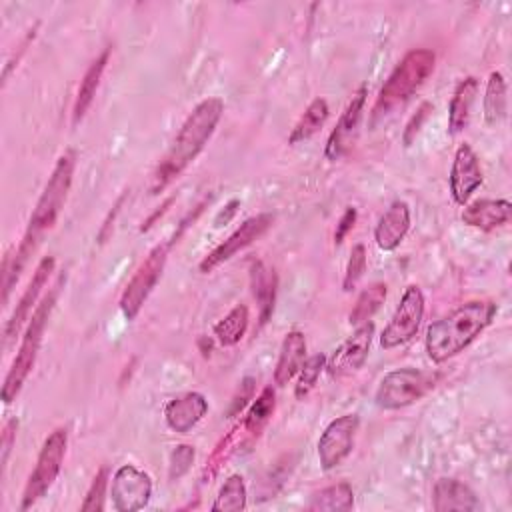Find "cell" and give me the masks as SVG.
<instances>
[{
    "instance_id": "1",
    "label": "cell",
    "mask_w": 512,
    "mask_h": 512,
    "mask_svg": "<svg viewBox=\"0 0 512 512\" xmlns=\"http://www.w3.org/2000/svg\"><path fill=\"white\" fill-rule=\"evenodd\" d=\"M222 114L224 100L218 96L204 98L192 108V112L182 122L170 150L166 152V156L162 158L152 176V194H158L166 186H170L196 160V156L210 142Z\"/></svg>"
},
{
    "instance_id": "2",
    "label": "cell",
    "mask_w": 512,
    "mask_h": 512,
    "mask_svg": "<svg viewBox=\"0 0 512 512\" xmlns=\"http://www.w3.org/2000/svg\"><path fill=\"white\" fill-rule=\"evenodd\" d=\"M498 306L492 300H470L426 328V354L440 364L468 348L494 320Z\"/></svg>"
},
{
    "instance_id": "3",
    "label": "cell",
    "mask_w": 512,
    "mask_h": 512,
    "mask_svg": "<svg viewBox=\"0 0 512 512\" xmlns=\"http://www.w3.org/2000/svg\"><path fill=\"white\" fill-rule=\"evenodd\" d=\"M74 168H76V154L74 150H66L64 154L58 156L52 174L40 194V198L36 200V206L28 218V226L26 232L20 240V246L34 252L40 244V240L44 238V234L56 224L70 186H72V176H74Z\"/></svg>"
},
{
    "instance_id": "4",
    "label": "cell",
    "mask_w": 512,
    "mask_h": 512,
    "mask_svg": "<svg viewBox=\"0 0 512 512\" xmlns=\"http://www.w3.org/2000/svg\"><path fill=\"white\" fill-rule=\"evenodd\" d=\"M64 282V276H60L56 280V284L50 288V292L38 302V306L34 308L30 320H28V326H26V332L20 340V346H18V352L8 368V374L4 378V384H2V400L4 404H10L16 400V396L20 394L26 378L30 376L34 364H36V358H38V350H40V344H42V336H44V330L48 326V320H50V314L54 310V304L58 300V292H60V286Z\"/></svg>"
},
{
    "instance_id": "5",
    "label": "cell",
    "mask_w": 512,
    "mask_h": 512,
    "mask_svg": "<svg viewBox=\"0 0 512 512\" xmlns=\"http://www.w3.org/2000/svg\"><path fill=\"white\" fill-rule=\"evenodd\" d=\"M434 64H436V56L432 50L428 48L408 50L390 72L384 86L380 88V94L372 108V120L376 122L378 118H384L394 108L410 100L414 92H418L420 86L428 80V76L434 72Z\"/></svg>"
},
{
    "instance_id": "6",
    "label": "cell",
    "mask_w": 512,
    "mask_h": 512,
    "mask_svg": "<svg viewBox=\"0 0 512 512\" xmlns=\"http://www.w3.org/2000/svg\"><path fill=\"white\" fill-rule=\"evenodd\" d=\"M66 446H68V430L64 426L52 430L36 458V464L26 480L24 492H22V502L20 510L32 508L54 484V480L60 474L64 456H66Z\"/></svg>"
},
{
    "instance_id": "7",
    "label": "cell",
    "mask_w": 512,
    "mask_h": 512,
    "mask_svg": "<svg viewBox=\"0 0 512 512\" xmlns=\"http://www.w3.org/2000/svg\"><path fill=\"white\" fill-rule=\"evenodd\" d=\"M432 386H434L432 374L412 366L396 368L384 374V378L376 388L374 400H376V406H380L382 410H400L418 402Z\"/></svg>"
},
{
    "instance_id": "8",
    "label": "cell",
    "mask_w": 512,
    "mask_h": 512,
    "mask_svg": "<svg viewBox=\"0 0 512 512\" xmlns=\"http://www.w3.org/2000/svg\"><path fill=\"white\" fill-rule=\"evenodd\" d=\"M172 244L170 242H162L156 244L148 256L140 262V266L134 270L132 278L128 280V284L124 286L122 294H120V312L126 320H134L138 316V312L142 310L144 302L148 300V296L152 294L154 286L158 284L164 266H166V258H168V248Z\"/></svg>"
},
{
    "instance_id": "9",
    "label": "cell",
    "mask_w": 512,
    "mask_h": 512,
    "mask_svg": "<svg viewBox=\"0 0 512 512\" xmlns=\"http://www.w3.org/2000/svg\"><path fill=\"white\" fill-rule=\"evenodd\" d=\"M422 318H424V294L420 286L410 284L404 290L392 318L388 320V324L380 334V346L384 350H392L410 342L418 334Z\"/></svg>"
},
{
    "instance_id": "10",
    "label": "cell",
    "mask_w": 512,
    "mask_h": 512,
    "mask_svg": "<svg viewBox=\"0 0 512 512\" xmlns=\"http://www.w3.org/2000/svg\"><path fill=\"white\" fill-rule=\"evenodd\" d=\"M274 224V216L268 212H260L256 216L246 218L224 242H220L214 250H210L198 264V270L202 274L212 272L232 256H236L240 250L248 248L252 242L262 238Z\"/></svg>"
},
{
    "instance_id": "11",
    "label": "cell",
    "mask_w": 512,
    "mask_h": 512,
    "mask_svg": "<svg viewBox=\"0 0 512 512\" xmlns=\"http://www.w3.org/2000/svg\"><path fill=\"white\" fill-rule=\"evenodd\" d=\"M360 428L358 414H342L328 422L318 438V460L324 470L340 466L352 452Z\"/></svg>"
},
{
    "instance_id": "12",
    "label": "cell",
    "mask_w": 512,
    "mask_h": 512,
    "mask_svg": "<svg viewBox=\"0 0 512 512\" xmlns=\"http://www.w3.org/2000/svg\"><path fill=\"white\" fill-rule=\"evenodd\" d=\"M110 496L112 506L118 512L142 510L150 502L152 480L144 470L136 468L134 464H124L112 476Z\"/></svg>"
},
{
    "instance_id": "13",
    "label": "cell",
    "mask_w": 512,
    "mask_h": 512,
    "mask_svg": "<svg viewBox=\"0 0 512 512\" xmlns=\"http://www.w3.org/2000/svg\"><path fill=\"white\" fill-rule=\"evenodd\" d=\"M372 338H374L372 322L356 326V330L326 360V372L332 378H344L358 372L368 358Z\"/></svg>"
},
{
    "instance_id": "14",
    "label": "cell",
    "mask_w": 512,
    "mask_h": 512,
    "mask_svg": "<svg viewBox=\"0 0 512 512\" xmlns=\"http://www.w3.org/2000/svg\"><path fill=\"white\" fill-rule=\"evenodd\" d=\"M366 94H368V90L362 84L352 94V98L348 100L346 108L342 110L334 130L330 132L326 148H324V156L330 162L340 160L354 146L356 136H358V126H360V120H362V112H364V104H366Z\"/></svg>"
},
{
    "instance_id": "15",
    "label": "cell",
    "mask_w": 512,
    "mask_h": 512,
    "mask_svg": "<svg viewBox=\"0 0 512 512\" xmlns=\"http://www.w3.org/2000/svg\"><path fill=\"white\" fill-rule=\"evenodd\" d=\"M482 168L478 154L470 144H460L456 148L452 166H450V194L452 200L460 206L468 204L470 196L482 186Z\"/></svg>"
},
{
    "instance_id": "16",
    "label": "cell",
    "mask_w": 512,
    "mask_h": 512,
    "mask_svg": "<svg viewBox=\"0 0 512 512\" xmlns=\"http://www.w3.org/2000/svg\"><path fill=\"white\" fill-rule=\"evenodd\" d=\"M54 266H56L54 256H44V258L38 262V266H36V270H34V274H32V278H30V282H28L24 294L20 296V300L16 302V306H14L12 314H10V318L6 320V326H4V340H6V342L12 340V338L20 332V328L24 326L26 320H30L32 308L38 306V304H36V302H38V296L42 294L44 286L48 284V280H50V276H52V272H54Z\"/></svg>"
},
{
    "instance_id": "17",
    "label": "cell",
    "mask_w": 512,
    "mask_h": 512,
    "mask_svg": "<svg viewBox=\"0 0 512 512\" xmlns=\"http://www.w3.org/2000/svg\"><path fill=\"white\" fill-rule=\"evenodd\" d=\"M208 414V400L200 392H184L164 406V420L170 430L188 434Z\"/></svg>"
},
{
    "instance_id": "18",
    "label": "cell",
    "mask_w": 512,
    "mask_h": 512,
    "mask_svg": "<svg viewBox=\"0 0 512 512\" xmlns=\"http://www.w3.org/2000/svg\"><path fill=\"white\" fill-rule=\"evenodd\" d=\"M410 230V206L404 200L392 202L374 228L376 246L384 252L396 250Z\"/></svg>"
},
{
    "instance_id": "19",
    "label": "cell",
    "mask_w": 512,
    "mask_h": 512,
    "mask_svg": "<svg viewBox=\"0 0 512 512\" xmlns=\"http://www.w3.org/2000/svg\"><path fill=\"white\" fill-rule=\"evenodd\" d=\"M510 216H512V204H510V200H504V198L474 200L470 204H464V210L460 214V218L466 226L478 228L484 232H490V230H496V228L508 224Z\"/></svg>"
},
{
    "instance_id": "20",
    "label": "cell",
    "mask_w": 512,
    "mask_h": 512,
    "mask_svg": "<svg viewBox=\"0 0 512 512\" xmlns=\"http://www.w3.org/2000/svg\"><path fill=\"white\" fill-rule=\"evenodd\" d=\"M432 508L436 512H472L480 510L476 494L456 478H440L432 488Z\"/></svg>"
},
{
    "instance_id": "21",
    "label": "cell",
    "mask_w": 512,
    "mask_h": 512,
    "mask_svg": "<svg viewBox=\"0 0 512 512\" xmlns=\"http://www.w3.org/2000/svg\"><path fill=\"white\" fill-rule=\"evenodd\" d=\"M306 362V336L300 330H290L278 352V360L274 366V382L278 386H286Z\"/></svg>"
},
{
    "instance_id": "22",
    "label": "cell",
    "mask_w": 512,
    "mask_h": 512,
    "mask_svg": "<svg viewBox=\"0 0 512 512\" xmlns=\"http://www.w3.org/2000/svg\"><path fill=\"white\" fill-rule=\"evenodd\" d=\"M108 58H110V48H104L94 60L92 64L86 68L82 80H80V86H78V92H76V100H74V106H72V124L76 126L78 122H82V118L86 116L94 96H96V90L100 86V80H102V74L106 70V64H108Z\"/></svg>"
},
{
    "instance_id": "23",
    "label": "cell",
    "mask_w": 512,
    "mask_h": 512,
    "mask_svg": "<svg viewBox=\"0 0 512 512\" xmlns=\"http://www.w3.org/2000/svg\"><path fill=\"white\" fill-rule=\"evenodd\" d=\"M478 94V78L474 76H466L458 82L450 104H448V130L450 134H460L462 130H466L468 122H470V112H472V104L476 100Z\"/></svg>"
},
{
    "instance_id": "24",
    "label": "cell",
    "mask_w": 512,
    "mask_h": 512,
    "mask_svg": "<svg viewBox=\"0 0 512 512\" xmlns=\"http://www.w3.org/2000/svg\"><path fill=\"white\" fill-rule=\"evenodd\" d=\"M250 284H252V294L260 306V324H266L274 312L276 284H278L276 272L258 260L250 268Z\"/></svg>"
},
{
    "instance_id": "25",
    "label": "cell",
    "mask_w": 512,
    "mask_h": 512,
    "mask_svg": "<svg viewBox=\"0 0 512 512\" xmlns=\"http://www.w3.org/2000/svg\"><path fill=\"white\" fill-rule=\"evenodd\" d=\"M508 98H506V80L500 70H492L486 80L484 90V120L488 126H496L506 118Z\"/></svg>"
},
{
    "instance_id": "26",
    "label": "cell",
    "mask_w": 512,
    "mask_h": 512,
    "mask_svg": "<svg viewBox=\"0 0 512 512\" xmlns=\"http://www.w3.org/2000/svg\"><path fill=\"white\" fill-rule=\"evenodd\" d=\"M250 324V310L246 304H236L216 326H214V336L220 346L230 348L236 346Z\"/></svg>"
},
{
    "instance_id": "27",
    "label": "cell",
    "mask_w": 512,
    "mask_h": 512,
    "mask_svg": "<svg viewBox=\"0 0 512 512\" xmlns=\"http://www.w3.org/2000/svg\"><path fill=\"white\" fill-rule=\"evenodd\" d=\"M354 506V490L348 482H338L322 488L308 502V510L316 512H346Z\"/></svg>"
},
{
    "instance_id": "28",
    "label": "cell",
    "mask_w": 512,
    "mask_h": 512,
    "mask_svg": "<svg viewBox=\"0 0 512 512\" xmlns=\"http://www.w3.org/2000/svg\"><path fill=\"white\" fill-rule=\"evenodd\" d=\"M328 112H330L328 102H326L324 98H320V96L314 98V100L306 106V110L302 112V116L298 118V122L294 124L292 132H290V136H288V142H290V144H300V142L312 138V136L324 126V122H326V118H328Z\"/></svg>"
},
{
    "instance_id": "29",
    "label": "cell",
    "mask_w": 512,
    "mask_h": 512,
    "mask_svg": "<svg viewBox=\"0 0 512 512\" xmlns=\"http://www.w3.org/2000/svg\"><path fill=\"white\" fill-rule=\"evenodd\" d=\"M386 294H388V286L384 282H372L370 286H366L360 296L356 298L352 310H350V316H348V322L352 326H360V324H366L372 320V316L380 310V306L384 304L386 300Z\"/></svg>"
},
{
    "instance_id": "30",
    "label": "cell",
    "mask_w": 512,
    "mask_h": 512,
    "mask_svg": "<svg viewBox=\"0 0 512 512\" xmlns=\"http://www.w3.org/2000/svg\"><path fill=\"white\" fill-rule=\"evenodd\" d=\"M248 492L244 478L240 474H230L218 490V496L212 504V512H240L246 508Z\"/></svg>"
},
{
    "instance_id": "31",
    "label": "cell",
    "mask_w": 512,
    "mask_h": 512,
    "mask_svg": "<svg viewBox=\"0 0 512 512\" xmlns=\"http://www.w3.org/2000/svg\"><path fill=\"white\" fill-rule=\"evenodd\" d=\"M274 408H276V392L272 386H266L254 400V404L250 406L246 418H244V428L246 432L258 436L264 426L270 422L272 414H274Z\"/></svg>"
},
{
    "instance_id": "32",
    "label": "cell",
    "mask_w": 512,
    "mask_h": 512,
    "mask_svg": "<svg viewBox=\"0 0 512 512\" xmlns=\"http://www.w3.org/2000/svg\"><path fill=\"white\" fill-rule=\"evenodd\" d=\"M326 368V356L324 354H314L310 358H306V362L302 364L300 372H298V380L294 386V396L298 400H304L314 386L318 384V378L322 374V370Z\"/></svg>"
},
{
    "instance_id": "33",
    "label": "cell",
    "mask_w": 512,
    "mask_h": 512,
    "mask_svg": "<svg viewBox=\"0 0 512 512\" xmlns=\"http://www.w3.org/2000/svg\"><path fill=\"white\" fill-rule=\"evenodd\" d=\"M108 488V468L102 466L96 476L92 478V484L84 496V502L80 504L82 512H100L104 510V498Z\"/></svg>"
},
{
    "instance_id": "34",
    "label": "cell",
    "mask_w": 512,
    "mask_h": 512,
    "mask_svg": "<svg viewBox=\"0 0 512 512\" xmlns=\"http://www.w3.org/2000/svg\"><path fill=\"white\" fill-rule=\"evenodd\" d=\"M366 272V248L364 244H354L350 250V258L346 264V272H344V280H342V288L344 292H350L356 288V284L360 282V278Z\"/></svg>"
},
{
    "instance_id": "35",
    "label": "cell",
    "mask_w": 512,
    "mask_h": 512,
    "mask_svg": "<svg viewBox=\"0 0 512 512\" xmlns=\"http://www.w3.org/2000/svg\"><path fill=\"white\" fill-rule=\"evenodd\" d=\"M194 456H196V450L192 444H178L172 454H170V460H168V478L172 482L180 480L194 464Z\"/></svg>"
},
{
    "instance_id": "36",
    "label": "cell",
    "mask_w": 512,
    "mask_h": 512,
    "mask_svg": "<svg viewBox=\"0 0 512 512\" xmlns=\"http://www.w3.org/2000/svg\"><path fill=\"white\" fill-rule=\"evenodd\" d=\"M254 390H256V378L244 376V378L240 380V384H238V388H236L232 400H230V408H228V416H230V418L236 416V414H240V412L248 406V402L254 398Z\"/></svg>"
},
{
    "instance_id": "37",
    "label": "cell",
    "mask_w": 512,
    "mask_h": 512,
    "mask_svg": "<svg viewBox=\"0 0 512 512\" xmlns=\"http://www.w3.org/2000/svg\"><path fill=\"white\" fill-rule=\"evenodd\" d=\"M432 110H434V106H432L430 102H424V104L418 108V112L410 118V122L406 124V130H404V144H406V146L412 144L416 132L420 130V124L424 122V118H426L428 112H432Z\"/></svg>"
},
{
    "instance_id": "38",
    "label": "cell",
    "mask_w": 512,
    "mask_h": 512,
    "mask_svg": "<svg viewBox=\"0 0 512 512\" xmlns=\"http://www.w3.org/2000/svg\"><path fill=\"white\" fill-rule=\"evenodd\" d=\"M356 218H358V212H356V208L354 206H348L346 210H344V214L340 216V220H338V224H336V230H334V242L336 244H340L346 236H348V232L354 228V224H356Z\"/></svg>"
},
{
    "instance_id": "39",
    "label": "cell",
    "mask_w": 512,
    "mask_h": 512,
    "mask_svg": "<svg viewBox=\"0 0 512 512\" xmlns=\"http://www.w3.org/2000/svg\"><path fill=\"white\" fill-rule=\"evenodd\" d=\"M16 430H18V420L10 418L4 424V432H2V460H0L2 466H6L8 456L12 452V446H14V440H16Z\"/></svg>"
},
{
    "instance_id": "40",
    "label": "cell",
    "mask_w": 512,
    "mask_h": 512,
    "mask_svg": "<svg viewBox=\"0 0 512 512\" xmlns=\"http://www.w3.org/2000/svg\"><path fill=\"white\" fill-rule=\"evenodd\" d=\"M238 204H240L238 200H232V202L226 206L228 210L218 214V218H216V226H222V224H226V222H228V220L234 216V212H236V206H238Z\"/></svg>"
}]
</instances>
